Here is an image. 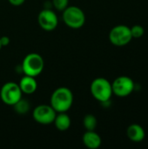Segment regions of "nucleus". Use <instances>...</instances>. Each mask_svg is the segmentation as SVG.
Returning <instances> with one entry per match:
<instances>
[{
  "label": "nucleus",
  "mask_w": 148,
  "mask_h": 149,
  "mask_svg": "<svg viewBox=\"0 0 148 149\" xmlns=\"http://www.w3.org/2000/svg\"><path fill=\"white\" fill-rule=\"evenodd\" d=\"M53 124L58 131L64 132L70 128L72 125V120L66 113H58L54 119Z\"/></svg>",
  "instance_id": "obj_13"
},
{
  "label": "nucleus",
  "mask_w": 148,
  "mask_h": 149,
  "mask_svg": "<svg viewBox=\"0 0 148 149\" xmlns=\"http://www.w3.org/2000/svg\"><path fill=\"white\" fill-rule=\"evenodd\" d=\"M92 96L102 104L107 103L113 96L112 83L106 78L99 77L94 79L90 86Z\"/></svg>",
  "instance_id": "obj_2"
},
{
  "label": "nucleus",
  "mask_w": 148,
  "mask_h": 149,
  "mask_svg": "<svg viewBox=\"0 0 148 149\" xmlns=\"http://www.w3.org/2000/svg\"><path fill=\"white\" fill-rule=\"evenodd\" d=\"M3 48V45H2V44H1V41H0V51H1V49Z\"/></svg>",
  "instance_id": "obj_20"
},
{
  "label": "nucleus",
  "mask_w": 148,
  "mask_h": 149,
  "mask_svg": "<svg viewBox=\"0 0 148 149\" xmlns=\"http://www.w3.org/2000/svg\"><path fill=\"white\" fill-rule=\"evenodd\" d=\"M57 112L52 108L51 105H38L32 111L33 120L40 125L53 124Z\"/></svg>",
  "instance_id": "obj_8"
},
{
  "label": "nucleus",
  "mask_w": 148,
  "mask_h": 149,
  "mask_svg": "<svg viewBox=\"0 0 148 149\" xmlns=\"http://www.w3.org/2000/svg\"><path fill=\"white\" fill-rule=\"evenodd\" d=\"M98 120L93 114H86L83 119V126L86 131H93L97 127Z\"/></svg>",
  "instance_id": "obj_15"
},
{
  "label": "nucleus",
  "mask_w": 148,
  "mask_h": 149,
  "mask_svg": "<svg viewBox=\"0 0 148 149\" xmlns=\"http://www.w3.org/2000/svg\"><path fill=\"white\" fill-rule=\"evenodd\" d=\"M113 93L120 98H125L133 93L135 84L132 78L128 76H120L112 83Z\"/></svg>",
  "instance_id": "obj_6"
},
{
  "label": "nucleus",
  "mask_w": 148,
  "mask_h": 149,
  "mask_svg": "<svg viewBox=\"0 0 148 149\" xmlns=\"http://www.w3.org/2000/svg\"><path fill=\"white\" fill-rule=\"evenodd\" d=\"M126 136L133 142H141L146 137L145 129L139 124H132L126 129Z\"/></svg>",
  "instance_id": "obj_12"
},
{
  "label": "nucleus",
  "mask_w": 148,
  "mask_h": 149,
  "mask_svg": "<svg viewBox=\"0 0 148 149\" xmlns=\"http://www.w3.org/2000/svg\"><path fill=\"white\" fill-rule=\"evenodd\" d=\"M62 12V19L69 28L79 29L85 25L86 17L81 8L75 5H68Z\"/></svg>",
  "instance_id": "obj_4"
},
{
  "label": "nucleus",
  "mask_w": 148,
  "mask_h": 149,
  "mask_svg": "<svg viewBox=\"0 0 148 149\" xmlns=\"http://www.w3.org/2000/svg\"><path fill=\"white\" fill-rule=\"evenodd\" d=\"M108 38L111 44L118 47L127 45L133 39L131 29L126 24H118L112 28Z\"/></svg>",
  "instance_id": "obj_5"
},
{
  "label": "nucleus",
  "mask_w": 148,
  "mask_h": 149,
  "mask_svg": "<svg viewBox=\"0 0 148 149\" xmlns=\"http://www.w3.org/2000/svg\"><path fill=\"white\" fill-rule=\"evenodd\" d=\"M22 92L18 84L15 82H7L0 89L1 100L7 106H13L22 98Z\"/></svg>",
  "instance_id": "obj_7"
},
{
  "label": "nucleus",
  "mask_w": 148,
  "mask_h": 149,
  "mask_svg": "<svg viewBox=\"0 0 148 149\" xmlns=\"http://www.w3.org/2000/svg\"><path fill=\"white\" fill-rule=\"evenodd\" d=\"M51 3L55 10L63 11L69 5V0H51Z\"/></svg>",
  "instance_id": "obj_17"
},
{
  "label": "nucleus",
  "mask_w": 148,
  "mask_h": 149,
  "mask_svg": "<svg viewBox=\"0 0 148 149\" xmlns=\"http://www.w3.org/2000/svg\"><path fill=\"white\" fill-rule=\"evenodd\" d=\"M83 144L89 149H98L102 143L101 137L99 134L93 131H86L82 136Z\"/></svg>",
  "instance_id": "obj_10"
},
{
  "label": "nucleus",
  "mask_w": 148,
  "mask_h": 149,
  "mask_svg": "<svg viewBox=\"0 0 148 149\" xmlns=\"http://www.w3.org/2000/svg\"><path fill=\"white\" fill-rule=\"evenodd\" d=\"M74 97L71 89L65 86H60L51 93L50 105L58 113H66L73 104Z\"/></svg>",
  "instance_id": "obj_1"
},
{
  "label": "nucleus",
  "mask_w": 148,
  "mask_h": 149,
  "mask_svg": "<svg viewBox=\"0 0 148 149\" xmlns=\"http://www.w3.org/2000/svg\"><path fill=\"white\" fill-rule=\"evenodd\" d=\"M44 68V61L43 57L36 52L27 54L22 62L21 69L24 75L31 77H38L40 75Z\"/></svg>",
  "instance_id": "obj_3"
},
{
  "label": "nucleus",
  "mask_w": 148,
  "mask_h": 149,
  "mask_svg": "<svg viewBox=\"0 0 148 149\" xmlns=\"http://www.w3.org/2000/svg\"><path fill=\"white\" fill-rule=\"evenodd\" d=\"M8 2L13 6H20L25 2V0H8Z\"/></svg>",
  "instance_id": "obj_19"
},
{
  "label": "nucleus",
  "mask_w": 148,
  "mask_h": 149,
  "mask_svg": "<svg viewBox=\"0 0 148 149\" xmlns=\"http://www.w3.org/2000/svg\"><path fill=\"white\" fill-rule=\"evenodd\" d=\"M0 41H1V44L3 45V47L9 45H10V38L7 37V36H2V37H0Z\"/></svg>",
  "instance_id": "obj_18"
},
{
  "label": "nucleus",
  "mask_w": 148,
  "mask_h": 149,
  "mask_svg": "<svg viewBox=\"0 0 148 149\" xmlns=\"http://www.w3.org/2000/svg\"><path fill=\"white\" fill-rule=\"evenodd\" d=\"M38 23L41 29L45 31H54L58 24V18L54 10L48 8L43 9L38 16Z\"/></svg>",
  "instance_id": "obj_9"
},
{
  "label": "nucleus",
  "mask_w": 148,
  "mask_h": 149,
  "mask_svg": "<svg viewBox=\"0 0 148 149\" xmlns=\"http://www.w3.org/2000/svg\"><path fill=\"white\" fill-rule=\"evenodd\" d=\"M14 111L20 115H24L26 114L29 111H30V107H31V104L29 101H27V100L21 98L17 102H16L13 106Z\"/></svg>",
  "instance_id": "obj_14"
},
{
  "label": "nucleus",
  "mask_w": 148,
  "mask_h": 149,
  "mask_svg": "<svg viewBox=\"0 0 148 149\" xmlns=\"http://www.w3.org/2000/svg\"><path fill=\"white\" fill-rule=\"evenodd\" d=\"M18 86L20 87L22 93L28 95L34 93L38 89V82L36 79L34 77H31L28 75H24L21 78Z\"/></svg>",
  "instance_id": "obj_11"
},
{
  "label": "nucleus",
  "mask_w": 148,
  "mask_h": 149,
  "mask_svg": "<svg viewBox=\"0 0 148 149\" xmlns=\"http://www.w3.org/2000/svg\"><path fill=\"white\" fill-rule=\"evenodd\" d=\"M130 29H131V34H132L133 38H140L145 33L144 27L140 24H135V25L132 26Z\"/></svg>",
  "instance_id": "obj_16"
}]
</instances>
